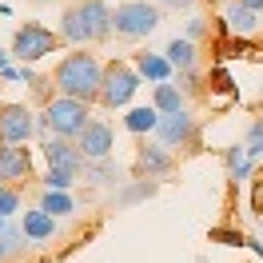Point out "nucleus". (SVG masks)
<instances>
[{"label":"nucleus","mask_w":263,"mask_h":263,"mask_svg":"<svg viewBox=\"0 0 263 263\" xmlns=\"http://www.w3.org/2000/svg\"><path fill=\"white\" fill-rule=\"evenodd\" d=\"M52 84L60 96L92 104V100H100V88H104V68L92 52H68L52 72Z\"/></svg>","instance_id":"f257e3e1"},{"label":"nucleus","mask_w":263,"mask_h":263,"mask_svg":"<svg viewBox=\"0 0 263 263\" xmlns=\"http://www.w3.org/2000/svg\"><path fill=\"white\" fill-rule=\"evenodd\" d=\"M108 36H112V8L104 0H76L72 8H64V16H60V40L84 48V44H100Z\"/></svg>","instance_id":"f03ea898"},{"label":"nucleus","mask_w":263,"mask_h":263,"mask_svg":"<svg viewBox=\"0 0 263 263\" xmlns=\"http://www.w3.org/2000/svg\"><path fill=\"white\" fill-rule=\"evenodd\" d=\"M88 124H92V112H88L84 100L56 96V100H48L44 112H40V128L52 132L56 140H80Z\"/></svg>","instance_id":"7ed1b4c3"},{"label":"nucleus","mask_w":263,"mask_h":263,"mask_svg":"<svg viewBox=\"0 0 263 263\" xmlns=\"http://www.w3.org/2000/svg\"><path fill=\"white\" fill-rule=\"evenodd\" d=\"M156 28H160V4L128 0V4H116L112 8V32L120 40H144Z\"/></svg>","instance_id":"20e7f679"},{"label":"nucleus","mask_w":263,"mask_h":263,"mask_svg":"<svg viewBox=\"0 0 263 263\" xmlns=\"http://www.w3.org/2000/svg\"><path fill=\"white\" fill-rule=\"evenodd\" d=\"M60 48V32H52L44 24H20L16 32H12V56H16L20 64H36V60H44L48 52Z\"/></svg>","instance_id":"39448f33"},{"label":"nucleus","mask_w":263,"mask_h":263,"mask_svg":"<svg viewBox=\"0 0 263 263\" xmlns=\"http://www.w3.org/2000/svg\"><path fill=\"white\" fill-rule=\"evenodd\" d=\"M136 92H140V72L136 68H128V64L104 68V88H100V104L104 108H128Z\"/></svg>","instance_id":"423d86ee"},{"label":"nucleus","mask_w":263,"mask_h":263,"mask_svg":"<svg viewBox=\"0 0 263 263\" xmlns=\"http://www.w3.org/2000/svg\"><path fill=\"white\" fill-rule=\"evenodd\" d=\"M36 120L32 108L24 104H0V144H28L36 132Z\"/></svg>","instance_id":"0eeeda50"},{"label":"nucleus","mask_w":263,"mask_h":263,"mask_svg":"<svg viewBox=\"0 0 263 263\" xmlns=\"http://www.w3.org/2000/svg\"><path fill=\"white\" fill-rule=\"evenodd\" d=\"M24 180H32V152L24 144H0V183L16 187Z\"/></svg>","instance_id":"6e6552de"},{"label":"nucleus","mask_w":263,"mask_h":263,"mask_svg":"<svg viewBox=\"0 0 263 263\" xmlns=\"http://www.w3.org/2000/svg\"><path fill=\"white\" fill-rule=\"evenodd\" d=\"M156 140L164 148H192L196 144V120L187 112H176V116H160V128H156Z\"/></svg>","instance_id":"1a4fd4ad"},{"label":"nucleus","mask_w":263,"mask_h":263,"mask_svg":"<svg viewBox=\"0 0 263 263\" xmlns=\"http://www.w3.org/2000/svg\"><path fill=\"white\" fill-rule=\"evenodd\" d=\"M76 148H80V156L88 164H96V160H108V156H112L116 136H112V128H108L104 120H92V124L84 128V136L76 140Z\"/></svg>","instance_id":"9d476101"},{"label":"nucleus","mask_w":263,"mask_h":263,"mask_svg":"<svg viewBox=\"0 0 263 263\" xmlns=\"http://www.w3.org/2000/svg\"><path fill=\"white\" fill-rule=\"evenodd\" d=\"M44 160H48V167H56V172H72V176H80L84 164H88L72 140H56V136L44 140Z\"/></svg>","instance_id":"9b49d317"},{"label":"nucleus","mask_w":263,"mask_h":263,"mask_svg":"<svg viewBox=\"0 0 263 263\" xmlns=\"http://www.w3.org/2000/svg\"><path fill=\"white\" fill-rule=\"evenodd\" d=\"M219 20H223V28H228L235 40H247V36H255L263 28V16H259V12H251V8H243L239 0H231Z\"/></svg>","instance_id":"f8f14e48"},{"label":"nucleus","mask_w":263,"mask_h":263,"mask_svg":"<svg viewBox=\"0 0 263 263\" xmlns=\"http://www.w3.org/2000/svg\"><path fill=\"white\" fill-rule=\"evenodd\" d=\"M136 72H140V80H152V84H172V60H167L164 52H140L136 56Z\"/></svg>","instance_id":"ddd939ff"},{"label":"nucleus","mask_w":263,"mask_h":263,"mask_svg":"<svg viewBox=\"0 0 263 263\" xmlns=\"http://www.w3.org/2000/svg\"><path fill=\"white\" fill-rule=\"evenodd\" d=\"M164 56L172 60V68L176 72H196V64H199V48H196V40H187V36H176V40H167V48H164Z\"/></svg>","instance_id":"4468645a"},{"label":"nucleus","mask_w":263,"mask_h":263,"mask_svg":"<svg viewBox=\"0 0 263 263\" xmlns=\"http://www.w3.org/2000/svg\"><path fill=\"white\" fill-rule=\"evenodd\" d=\"M56 219H52L44 208H32V212H24V235H28V243H48L56 239Z\"/></svg>","instance_id":"2eb2a0df"},{"label":"nucleus","mask_w":263,"mask_h":263,"mask_svg":"<svg viewBox=\"0 0 263 263\" xmlns=\"http://www.w3.org/2000/svg\"><path fill=\"white\" fill-rule=\"evenodd\" d=\"M152 108H156L160 116L187 112V96L180 92V84H156V92H152Z\"/></svg>","instance_id":"dca6fc26"},{"label":"nucleus","mask_w":263,"mask_h":263,"mask_svg":"<svg viewBox=\"0 0 263 263\" xmlns=\"http://www.w3.org/2000/svg\"><path fill=\"white\" fill-rule=\"evenodd\" d=\"M124 128L132 132V136H152V132L160 128V112L156 108H128V116H124Z\"/></svg>","instance_id":"f3484780"},{"label":"nucleus","mask_w":263,"mask_h":263,"mask_svg":"<svg viewBox=\"0 0 263 263\" xmlns=\"http://www.w3.org/2000/svg\"><path fill=\"white\" fill-rule=\"evenodd\" d=\"M251 167H255V156L247 144H231L228 148V172H231V183H243L251 176Z\"/></svg>","instance_id":"a211bd4d"},{"label":"nucleus","mask_w":263,"mask_h":263,"mask_svg":"<svg viewBox=\"0 0 263 263\" xmlns=\"http://www.w3.org/2000/svg\"><path fill=\"white\" fill-rule=\"evenodd\" d=\"M140 172H148V176H167L172 172V156H167L164 144H156V148H140Z\"/></svg>","instance_id":"6ab92c4d"},{"label":"nucleus","mask_w":263,"mask_h":263,"mask_svg":"<svg viewBox=\"0 0 263 263\" xmlns=\"http://www.w3.org/2000/svg\"><path fill=\"white\" fill-rule=\"evenodd\" d=\"M40 208H44L52 219H60V215H72V212H76V199L68 196V192H48V187H44V199H40Z\"/></svg>","instance_id":"aec40b11"},{"label":"nucleus","mask_w":263,"mask_h":263,"mask_svg":"<svg viewBox=\"0 0 263 263\" xmlns=\"http://www.w3.org/2000/svg\"><path fill=\"white\" fill-rule=\"evenodd\" d=\"M72 183H76L72 172H56V167H48V176H44V187H48V192H68Z\"/></svg>","instance_id":"412c9836"},{"label":"nucleus","mask_w":263,"mask_h":263,"mask_svg":"<svg viewBox=\"0 0 263 263\" xmlns=\"http://www.w3.org/2000/svg\"><path fill=\"white\" fill-rule=\"evenodd\" d=\"M12 212H20V192L0 183V215H12Z\"/></svg>","instance_id":"4be33fe9"},{"label":"nucleus","mask_w":263,"mask_h":263,"mask_svg":"<svg viewBox=\"0 0 263 263\" xmlns=\"http://www.w3.org/2000/svg\"><path fill=\"white\" fill-rule=\"evenodd\" d=\"M199 32H203V20H199V16H192V20H187V32H183V36H187V40H196Z\"/></svg>","instance_id":"5701e85b"},{"label":"nucleus","mask_w":263,"mask_h":263,"mask_svg":"<svg viewBox=\"0 0 263 263\" xmlns=\"http://www.w3.org/2000/svg\"><path fill=\"white\" fill-rule=\"evenodd\" d=\"M156 4H164V8H192L196 0H156Z\"/></svg>","instance_id":"b1692460"},{"label":"nucleus","mask_w":263,"mask_h":263,"mask_svg":"<svg viewBox=\"0 0 263 263\" xmlns=\"http://www.w3.org/2000/svg\"><path fill=\"white\" fill-rule=\"evenodd\" d=\"M12 251H16V247H12V243H8V239H4V235H0V263L8 259V255H12Z\"/></svg>","instance_id":"393cba45"},{"label":"nucleus","mask_w":263,"mask_h":263,"mask_svg":"<svg viewBox=\"0 0 263 263\" xmlns=\"http://www.w3.org/2000/svg\"><path fill=\"white\" fill-rule=\"evenodd\" d=\"M8 56H12V48H0V72H8V68H12V64H8Z\"/></svg>","instance_id":"a878e982"},{"label":"nucleus","mask_w":263,"mask_h":263,"mask_svg":"<svg viewBox=\"0 0 263 263\" xmlns=\"http://www.w3.org/2000/svg\"><path fill=\"white\" fill-rule=\"evenodd\" d=\"M243 8H251V12H263V0H239Z\"/></svg>","instance_id":"bb28decb"},{"label":"nucleus","mask_w":263,"mask_h":263,"mask_svg":"<svg viewBox=\"0 0 263 263\" xmlns=\"http://www.w3.org/2000/svg\"><path fill=\"white\" fill-rule=\"evenodd\" d=\"M4 228H8V223H4V215H0V231H4Z\"/></svg>","instance_id":"cd10ccee"},{"label":"nucleus","mask_w":263,"mask_h":263,"mask_svg":"<svg viewBox=\"0 0 263 263\" xmlns=\"http://www.w3.org/2000/svg\"><path fill=\"white\" fill-rule=\"evenodd\" d=\"M32 4H48V0H32Z\"/></svg>","instance_id":"c85d7f7f"},{"label":"nucleus","mask_w":263,"mask_h":263,"mask_svg":"<svg viewBox=\"0 0 263 263\" xmlns=\"http://www.w3.org/2000/svg\"><path fill=\"white\" fill-rule=\"evenodd\" d=\"M228 4H231V0H228Z\"/></svg>","instance_id":"c756f323"}]
</instances>
